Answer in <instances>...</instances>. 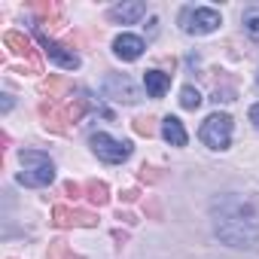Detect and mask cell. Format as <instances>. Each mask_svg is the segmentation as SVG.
I'll return each instance as SVG.
<instances>
[{
	"label": "cell",
	"instance_id": "obj_1",
	"mask_svg": "<svg viewBox=\"0 0 259 259\" xmlns=\"http://www.w3.org/2000/svg\"><path fill=\"white\" fill-rule=\"evenodd\" d=\"M210 226L226 247L250 250L259 244V210L238 192H226L210 201Z\"/></svg>",
	"mask_w": 259,
	"mask_h": 259
},
{
	"label": "cell",
	"instance_id": "obj_2",
	"mask_svg": "<svg viewBox=\"0 0 259 259\" xmlns=\"http://www.w3.org/2000/svg\"><path fill=\"white\" fill-rule=\"evenodd\" d=\"M25 171H19V183L22 186H31V189H40V186H49L55 180V165L46 153H37V150H22L19 153Z\"/></svg>",
	"mask_w": 259,
	"mask_h": 259
},
{
	"label": "cell",
	"instance_id": "obj_3",
	"mask_svg": "<svg viewBox=\"0 0 259 259\" xmlns=\"http://www.w3.org/2000/svg\"><path fill=\"white\" fill-rule=\"evenodd\" d=\"M198 138L207 150H229V144H232V116L229 113H210L198 128Z\"/></svg>",
	"mask_w": 259,
	"mask_h": 259
},
{
	"label": "cell",
	"instance_id": "obj_4",
	"mask_svg": "<svg viewBox=\"0 0 259 259\" xmlns=\"http://www.w3.org/2000/svg\"><path fill=\"white\" fill-rule=\"evenodd\" d=\"M223 25V16L210 7H186L180 13V28L192 37H204V34H213L217 28Z\"/></svg>",
	"mask_w": 259,
	"mask_h": 259
},
{
	"label": "cell",
	"instance_id": "obj_5",
	"mask_svg": "<svg viewBox=\"0 0 259 259\" xmlns=\"http://www.w3.org/2000/svg\"><path fill=\"white\" fill-rule=\"evenodd\" d=\"M89 144H92V153H95L101 162H107V165H122L128 156H132V144H128V141H119V138H113V135H107V132H95V135L89 138Z\"/></svg>",
	"mask_w": 259,
	"mask_h": 259
},
{
	"label": "cell",
	"instance_id": "obj_6",
	"mask_svg": "<svg viewBox=\"0 0 259 259\" xmlns=\"http://www.w3.org/2000/svg\"><path fill=\"white\" fill-rule=\"evenodd\" d=\"M104 95L113 98V101H122V104H138L141 101V89L125 73H110L104 79Z\"/></svg>",
	"mask_w": 259,
	"mask_h": 259
},
{
	"label": "cell",
	"instance_id": "obj_7",
	"mask_svg": "<svg viewBox=\"0 0 259 259\" xmlns=\"http://www.w3.org/2000/svg\"><path fill=\"white\" fill-rule=\"evenodd\" d=\"M37 40H40L43 52H46L58 67H64V70H76V67H79V55H76L73 49H67V46H61V43L49 40V37H46V34H40V31H37Z\"/></svg>",
	"mask_w": 259,
	"mask_h": 259
},
{
	"label": "cell",
	"instance_id": "obj_8",
	"mask_svg": "<svg viewBox=\"0 0 259 259\" xmlns=\"http://www.w3.org/2000/svg\"><path fill=\"white\" fill-rule=\"evenodd\" d=\"M52 223H55L58 229H70V226H95L98 220H95V213H89V210H73V207L58 204V207H52Z\"/></svg>",
	"mask_w": 259,
	"mask_h": 259
},
{
	"label": "cell",
	"instance_id": "obj_9",
	"mask_svg": "<svg viewBox=\"0 0 259 259\" xmlns=\"http://www.w3.org/2000/svg\"><path fill=\"white\" fill-rule=\"evenodd\" d=\"M144 49H147V43H144L138 34H119V37L113 40V52H116V58H122V61H138V58L144 55Z\"/></svg>",
	"mask_w": 259,
	"mask_h": 259
},
{
	"label": "cell",
	"instance_id": "obj_10",
	"mask_svg": "<svg viewBox=\"0 0 259 259\" xmlns=\"http://www.w3.org/2000/svg\"><path fill=\"white\" fill-rule=\"evenodd\" d=\"M141 16H147V4H116L107 13V19L116 25H135Z\"/></svg>",
	"mask_w": 259,
	"mask_h": 259
},
{
	"label": "cell",
	"instance_id": "obj_11",
	"mask_svg": "<svg viewBox=\"0 0 259 259\" xmlns=\"http://www.w3.org/2000/svg\"><path fill=\"white\" fill-rule=\"evenodd\" d=\"M162 138H165L171 147H186V141H189L186 128H183V122H180L177 116H165V119H162Z\"/></svg>",
	"mask_w": 259,
	"mask_h": 259
},
{
	"label": "cell",
	"instance_id": "obj_12",
	"mask_svg": "<svg viewBox=\"0 0 259 259\" xmlns=\"http://www.w3.org/2000/svg\"><path fill=\"white\" fill-rule=\"evenodd\" d=\"M144 89L150 98H165V92L171 89V76L162 70H147L144 73Z\"/></svg>",
	"mask_w": 259,
	"mask_h": 259
},
{
	"label": "cell",
	"instance_id": "obj_13",
	"mask_svg": "<svg viewBox=\"0 0 259 259\" xmlns=\"http://www.w3.org/2000/svg\"><path fill=\"white\" fill-rule=\"evenodd\" d=\"M4 43L16 52V55H25L34 67H40V61H37V52H34V46H31V40L28 37H22V34H16V31H10L7 37H4Z\"/></svg>",
	"mask_w": 259,
	"mask_h": 259
},
{
	"label": "cell",
	"instance_id": "obj_14",
	"mask_svg": "<svg viewBox=\"0 0 259 259\" xmlns=\"http://www.w3.org/2000/svg\"><path fill=\"white\" fill-rule=\"evenodd\" d=\"M82 192H85V198H89L92 204H98V207H104V204L110 201V195H107V183L92 180V183H85V186H82Z\"/></svg>",
	"mask_w": 259,
	"mask_h": 259
},
{
	"label": "cell",
	"instance_id": "obj_15",
	"mask_svg": "<svg viewBox=\"0 0 259 259\" xmlns=\"http://www.w3.org/2000/svg\"><path fill=\"white\" fill-rule=\"evenodd\" d=\"M180 107L183 110H198L201 107V92L195 85H183L180 89Z\"/></svg>",
	"mask_w": 259,
	"mask_h": 259
},
{
	"label": "cell",
	"instance_id": "obj_16",
	"mask_svg": "<svg viewBox=\"0 0 259 259\" xmlns=\"http://www.w3.org/2000/svg\"><path fill=\"white\" fill-rule=\"evenodd\" d=\"M40 113H43V119H46V122H43L46 128H52V132H64V125H61L64 119H61V113H58L52 104H43V107H40Z\"/></svg>",
	"mask_w": 259,
	"mask_h": 259
},
{
	"label": "cell",
	"instance_id": "obj_17",
	"mask_svg": "<svg viewBox=\"0 0 259 259\" xmlns=\"http://www.w3.org/2000/svg\"><path fill=\"white\" fill-rule=\"evenodd\" d=\"M244 31L250 40H259V10H247L244 13Z\"/></svg>",
	"mask_w": 259,
	"mask_h": 259
},
{
	"label": "cell",
	"instance_id": "obj_18",
	"mask_svg": "<svg viewBox=\"0 0 259 259\" xmlns=\"http://www.w3.org/2000/svg\"><path fill=\"white\" fill-rule=\"evenodd\" d=\"M135 132L150 138V135H153V119H138V122H135Z\"/></svg>",
	"mask_w": 259,
	"mask_h": 259
},
{
	"label": "cell",
	"instance_id": "obj_19",
	"mask_svg": "<svg viewBox=\"0 0 259 259\" xmlns=\"http://www.w3.org/2000/svg\"><path fill=\"white\" fill-rule=\"evenodd\" d=\"M46 259H67V247L58 241V244H52V250H49V256Z\"/></svg>",
	"mask_w": 259,
	"mask_h": 259
},
{
	"label": "cell",
	"instance_id": "obj_20",
	"mask_svg": "<svg viewBox=\"0 0 259 259\" xmlns=\"http://www.w3.org/2000/svg\"><path fill=\"white\" fill-rule=\"evenodd\" d=\"M64 192L73 195V198H79V195H82V186H79V183H64Z\"/></svg>",
	"mask_w": 259,
	"mask_h": 259
},
{
	"label": "cell",
	"instance_id": "obj_21",
	"mask_svg": "<svg viewBox=\"0 0 259 259\" xmlns=\"http://www.w3.org/2000/svg\"><path fill=\"white\" fill-rule=\"evenodd\" d=\"M250 122H253V128L259 132V104H253V107H250Z\"/></svg>",
	"mask_w": 259,
	"mask_h": 259
},
{
	"label": "cell",
	"instance_id": "obj_22",
	"mask_svg": "<svg viewBox=\"0 0 259 259\" xmlns=\"http://www.w3.org/2000/svg\"><path fill=\"white\" fill-rule=\"evenodd\" d=\"M67 259H82V256H73V253H67Z\"/></svg>",
	"mask_w": 259,
	"mask_h": 259
}]
</instances>
